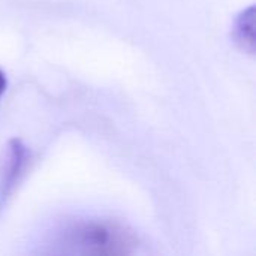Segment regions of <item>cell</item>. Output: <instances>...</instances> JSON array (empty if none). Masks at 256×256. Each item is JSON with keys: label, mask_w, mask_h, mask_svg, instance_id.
I'll list each match as a JSON object with an SVG mask.
<instances>
[{"label": "cell", "mask_w": 256, "mask_h": 256, "mask_svg": "<svg viewBox=\"0 0 256 256\" xmlns=\"http://www.w3.org/2000/svg\"><path fill=\"white\" fill-rule=\"evenodd\" d=\"M56 246L62 254L116 256L134 254L138 240L124 225L111 219H88L69 224L58 231Z\"/></svg>", "instance_id": "1"}, {"label": "cell", "mask_w": 256, "mask_h": 256, "mask_svg": "<svg viewBox=\"0 0 256 256\" xmlns=\"http://www.w3.org/2000/svg\"><path fill=\"white\" fill-rule=\"evenodd\" d=\"M234 38L236 42L242 46V50L254 52L255 50V8L243 10L236 21L234 26Z\"/></svg>", "instance_id": "3"}, {"label": "cell", "mask_w": 256, "mask_h": 256, "mask_svg": "<svg viewBox=\"0 0 256 256\" xmlns=\"http://www.w3.org/2000/svg\"><path fill=\"white\" fill-rule=\"evenodd\" d=\"M27 164V148L20 140H12L8 147V160L3 172V180L0 184V201H6V198L12 194L22 171Z\"/></svg>", "instance_id": "2"}, {"label": "cell", "mask_w": 256, "mask_h": 256, "mask_svg": "<svg viewBox=\"0 0 256 256\" xmlns=\"http://www.w3.org/2000/svg\"><path fill=\"white\" fill-rule=\"evenodd\" d=\"M4 90H6V75H4V72L0 69V98L3 96Z\"/></svg>", "instance_id": "4"}]
</instances>
